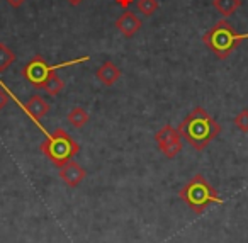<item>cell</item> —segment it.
Wrapping results in <instances>:
<instances>
[{"instance_id": "1", "label": "cell", "mask_w": 248, "mask_h": 243, "mask_svg": "<svg viewBox=\"0 0 248 243\" xmlns=\"http://www.w3.org/2000/svg\"><path fill=\"white\" fill-rule=\"evenodd\" d=\"M179 131L182 138L194 148L201 151L221 133V126L214 121V117L202 107H196L186 119L180 123Z\"/></svg>"}, {"instance_id": "2", "label": "cell", "mask_w": 248, "mask_h": 243, "mask_svg": "<svg viewBox=\"0 0 248 243\" xmlns=\"http://www.w3.org/2000/svg\"><path fill=\"white\" fill-rule=\"evenodd\" d=\"M247 38L248 34H240L228 21H219L202 36V41L216 58L226 60Z\"/></svg>"}, {"instance_id": "3", "label": "cell", "mask_w": 248, "mask_h": 243, "mask_svg": "<svg viewBox=\"0 0 248 243\" xmlns=\"http://www.w3.org/2000/svg\"><path fill=\"white\" fill-rule=\"evenodd\" d=\"M179 197L197 214H202L209 206L221 204L223 199L217 195L216 189L206 180L201 174L194 175L186 185L179 191Z\"/></svg>"}, {"instance_id": "4", "label": "cell", "mask_w": 248, "mask_h": 243, "mask_svg": "<svg viewBox=\"0 0 248 243\" xmlns=\"http://www.w3.org/2000/svg\"><path fill=\"white\" fill-rule=\"evenodd\" d=\"M39 150L51 160V163L56 168H60L68 160H72L75 155H78L80 145L65 130L60 128V130L53 131L51 134H48V138L41 143Z\"/></svg>"}, {"instance_id": "5", "label": "cell", "mask_w": 248, "mask_h": 243, "mask_svg": "<svg viewBox=\"0 0 248 243\" xmlns=\"http://www.w3.org/2000/svg\"><path fill=\"white\" fill-rule=\"evenodd\" d=\"M58 66H53L46 62L43 56L36 55L28 65L22 68V77L31 83L34 89H43L45 82L48 80V77L51 75Z\"/></svg>"}, {"instance_id": "6", "label": "cell", "mask_w": 248, "mask_h": 243, "mask_svg": "<svg viewBox=\"0 0 248 243\" xmlns=\"http://www.w3.org/2000/svg\"><path fill=\"white\" fill-rule=\"evenodd\" d=\"M141 26H143L141 19H140L135 12L128 11V9H126V11H124L123 14L116 19L117 31H119L124 38H128V39H131L133 36H135L136 32L141 29Z\"/></svg>"}, {"instance_id": "7", "label": "cell", "mask_w": 248, "mask_h": 243, "mask_svg": "<svg viewBox=\"0 0 248 243\" xmlns=\"http://www.w3.org/2000/svg\"><path fill=\"white\" fill-rule=\"evenodd\" d=\"M60 177H62V180L65 182L68 187H77V185H80V182L87 177V172L83 170L77 162L68 160L65 165L60 167Z\"/></svg>"}, {"instance_id": "8", "label": "cell", "mask_w": 248, "mask_h": 243, "mask_svg": "<svg viewBox=\"0 0 248 243\" xmlns=\"http://www.w3.org/2000/svg\"><path fill=\"white\" fill-rule=\"evenodd\" d=\"M95 77L99 79V82H102L106 87H110L121 79V70L116 63L112 62H104L102 65L97 68Z\"/></svg>"}, {"instance_id": "9", "label": "cell", "mask_w": 248, "mask_h": 243, "mask_svg": "<svg viewBox=\"0 0 248 243\" xmlns=\"http://www.w3.org/2000/svg\"><path fill=\"white\" fill-rule=\"evenodd\" d=\"M24 107H26V111H28L29 116H31L32 119H36V121L43 119V117L49 113V104L46 102L41 96H32L31 99L26 102Z\"/></svg>"}, {"instance_id": "10", "label": "cell", "mask_w": 248, "mask_h": 243, "mask_svg": "<svg viewBox=\"0 0 248 243\" xmlns=\"http://www.w3.org/2000/svg\"><path fill=\"white\" fill-rule=\"evenodd\" d=\"M173 140H182V134H180V131L177 130V128H173L172 124H167V126H163L162 130L155 133V141L158 143V146Z\"/></svg>"}, {"instance_id": "11", "label": "cell", "mask_w": 248, "mask_h": 243, "mask_svg": "<svg viewBox=\"0 0 248 243\" xmlns=\"http://www.w3.org/2000/svg\"><path fill=\"white\" fill-rule=\"evenodd\" d=\"M213 5L223 17H230L241 7V0H213Z\"/></svg>"}, {"instance_id": "12", "label": "cell", "mask_w": 248, "mask_h": 243, "mask_svg": "<svg viewBox=\"0 0 248 243\" xmlns=\"http://www.w3.org/2000/svg\"><path fill=\"white\" fill-rule=\"evenodd\" d=\"M66 119H68V123L72 124L73 128L80 130V128H83L87 123H89L90 116L83 107H73V109L68 113V116H66Z\"/></svg>"}, {"instance_id": "13", "label": "cell", "mask_w": 248, "mask_h": 243, "mask_svg": "<svg viewBox=\"0 0 248 243\" xmlns=\"http://www.w3.org/2000/svg\"><path fill=\"white\" fill-rule=\"evenodd\" d=\"M63 89H65V82H63L62 77L56 75V72H53L43 85V90H46L49 96H58Z\"/></svg>"}, {"instance_id": "14", "label": "cell", "mask_w": 248, "mask_h": 243, "mask_svg": "<svg viewBox=\"0 0 248 243\" xmlns=\"http://www.w3.org/2000/svg\"><path fill=\"white\" fill-rule=\"evenodd\" d=\"M16 62V55L7 45L0 43V73L5 72Z\"/></svg>"}, {"instance_id": "15", "label": "cell", "mask_w": 248, "mask_h": 243, "mask_svg": "<svg viewBox=\"0 0 248 243\" xmlns=\"http://www.w3.org/2000/svg\"><path fill=\"white\" fill-rule=\"evenodd\" d=\"M158 148L167 158H175L177 155L180 153V150H182V140L169 141V143H165V145H160Z\"/></svg>"}, {"instance_id": "16", "label": "cell", "mask_w": 248, "mask_h": 243, "mask_svg": "<svg viewBox=\"0 0 248 243\" xmlns=\"http://www.w3.org/2000/svg\"><path fill=\"white\" fill-rule=\"evenodd\" d=\"M158 7H160L158 0H138V11L145 17H152L158 11Z\"/></svg>"}, {"instance_id": "17", "label": "cell", "mask_w": 248, "mask_h": 243, "mask_svg": "<svg viewBox=\"0 0 248 243\" xmlns=\"http://www.w3.org/2000/svg\"><path fill=\"white\" fill-rule=\"evenodd\" d=\"M234 126L243 133H248V109H241L233 119Z\"/></svg>"}, {"instance_id": "18", "label": "cell", "mask_w": 248, "mask_h": 243, "mask_svg": "<svg viewBox=\"0 0 248 243\" xmlns=\"http://www.w3.org/2000/svg\"><path fill=\"white\" fill-rule=\"evenodd\" d=\"M7 104H9V94L4 87H0V111L4 109Z\"/></svg>"}, {"instance_id": "19", "label": "cell", "mask_w": 248, "mask_h": 243, "mask_svg": "<svg viewBox=\"0 0 248 243\" xmlns=\"http://www.w3.org/2000/svg\"><path fill=\"white\" fill-rule=\"evenodd\" d=\"M133 2H135V0H116V4L119 5V7H123L124 11H126V9H128L129 5L133 4Z\"/></svg>"}, {"instance_id": "20", "label": "cell", "mask_w": 248, "mask_h": 243, "mask_svg": "<svg viewBox=\"0 0 248 243\" xmlns=\"http://www.w3.org/2000/svg\"><path fill=\"white\" fill-rule=\"evenodd\" d=\"M26 0H7V4L11 5V7H14V9H19L22 4H24Z\"/></svg>"}, {"instance_id": "21", "label": "cell", "mask_w": 248, "mask_h": 243, "mask_svg": "<svg viewBox=\"0 0 248 243\" xmlns=\"http://www.w3.org/2000/svg\"><path fill=\"white\" fill-rule=\"evenodd\" d=\"M66 2H68L70 5H73V7H75V5H80L83 2V0H66Z\"/></svg>"}]
</instances>
